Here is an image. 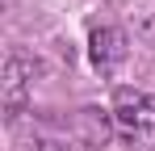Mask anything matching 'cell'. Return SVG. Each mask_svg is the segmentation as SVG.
<instances>
[{
  "label": "cell",
  "mask_w": 155,
  "mask_h": 151,
  "mask_svg": "<svg viewBox=\"0 0 155 151\" xmlns=\"http://www.w3.org/2000/svg\"><path fill=\"white\" fill-rule=\"evenodd\" d=\"M113 130L126 143V151H155V97L122 88L113 101Z\"/></svg>",
  "instance_id": "1"
},
{
  "label": "cell",
  "mask_w": 155,
  "mask_h": 151,
  "mask_svg": "<svg viewBox=\"0 0 155 151\" xmlns=\"http://www.w3.org/2000/svg\"><path fill=\"white\" fill-rule=\"evenodd\" d=\"M92 59H97L101 72L117 67V63L126 59V38H122L117 29H97V34H92Z\"/></svg>",
  "instance_id": "2"
}]
</instances>
